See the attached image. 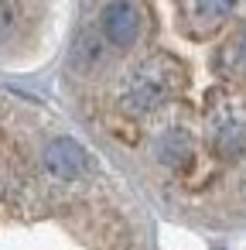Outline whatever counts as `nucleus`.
<instances>
[{
	"mask_svg": "<svg viewBox=\"0 0 246 250\" xmlns=\"http://www.w3.org/2000/svg\"><path fill=\"white\" fill-rule=\"evenodd\" d=\"M168 96V76L157 65H140L123 86V106L133 113H151Z\"/></svg>",
	"mask_w": 246,
	"mask_h": 250,
	"instance_id": "f257e3e1",
	"label": "nucleus"
},
{
	"mask_svg": "<svg viewBox=\"0 0 246 250\" xmlns=\"http://www.w3.org/2000/svg\"><path fill=\"white\" fill-rule=\"evenodd\" d=\"M243 62H246V35H243Z\"/></svg>",
	"mask_w": 246,
	"mask_h": 250,
	"instance_id": "6e6552de",
	"label": "nucleus"
},
{
	"mask_svg": "<svg viewBox=\"0 0 246 250\" xmlns=\"http://www.w3.org/2000/svg\"><path fill=\"white\" fill-rule=\"evenodd\" d=\"M212 144H215L219 154L236 158L239 151H246V127L239 120H219L212 127Z\"/></svg>",
	"mask_w": 246,
	"mask_h": 250,
	"instance_id": "20e7f679",
	"label": "nucleus"
},
{
	"mask_svg": "<svg viewBox=\"0 0 246 250\" xmlns=\"http://www.w3.org/2000/svg\"><path fill=\"white\" fill-rule=\"evenodd\" d=\"M157 158L164 165H181L188 158V134L185 130H168L161 141H157Z\"/></svg>",
	"mask_w": 246,
	"mask_h": 250,
	"instance_id": "39448f33",
	"label": "nucleus"
},
{
	"mask_svg": "<svg viewBox=\"0 0 246 250\" xmlns=\"http://www.w3.org/2000/svg\"><path fill=\"white\" fill-rule=\"evenodd\" d=\"M86 151H82V144H76L72 137H55L52 144H48V151H45V168L55 175V178H62V182H72V178H79L82 171H86Z\"/></svg>",
	"mask_w": 246,
	"mask_h": 250,
	"instance_id": "f03ea898",
	"label": "nucleus"
},
{
	"mask_svg": "<svg viewBox=\"0 0 246 250\" xmlns=\"http://www.w3.org/2000/svg\"><path fill=\"white\" fill-rule=\"evenodd\" d=\"M137 11L130 7V0H110L103 7V35L116 48H130L137 42Z\"/></svg>",
	"mask_w": 246,
	"mask_h": 250,
	"instance_id": "7ed1b4c3",
	"label": "nucleus"
},
{
	"mask_svg": "<svg viewBox=\"0 0 246 250\" xmlns=\"http://www.w3.org/2000/svg\"><path fill=\"white\" fill-rule=\"evenodd\" d=\"M195 7L202 18H226L236 7V0H195Z\"/></svg>",
	"mask_w": 246,
	"mask_h": 250,
	"instance_id": "0eeeda50",
	"label": "nucleus"
},
{
	"mask_svg": "<svg viewBox=\"0 0 246 250\" xmlns=\"http://www.w3.org/2000/svg\"><path fill=\"white\" fill-rule=\"evenodd\" d=\"M76 62L86 65V69L99 62V45H96V38H93L89 31H86V35L79 38V45H76Z\"/></svg>",
	"mask_w": 246,
	"mask_h": 250,
	"instance_id": "423d86ee",
	"label": "nucleus"
}]
</instances>
